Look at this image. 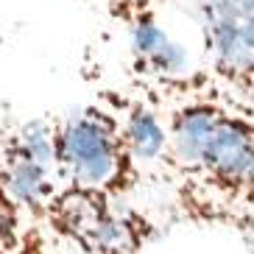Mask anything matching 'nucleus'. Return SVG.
<instances>
[{"label":"nucleus","instance_id":"4","mask_svg":"<svg viewBox=\"0 0 254 254\" xmlns=\"http://www.w3.org/2000/svg\"><path fill=\"white\" fill-rule=\"evenodd\" d=\"M204 70L218 90L254 109V0H195Z\"/></svg>","mask_w":254,"mask_h":254},{"label":"nucleus","instance_id":"2","mask_svg":"<svg viewBox=\"0 0 254 254\" xmlns=\"http://www.w3.org/2000/svg\"><path fill=\"white\" fill-rule=\"evenodd\" d=\"M53 142L62 187L109 198H131L142 187L118 115L101 101L53 118Z\"/></svg>","mask_w":254,"mask_h":254},{"label":"nucleus","instance_id":"9","mask_svg":"<svg viewBox=\"0 0 254 254\" xmlns=\"http://www.w3.org/2000/svg\"><path fill=\"white\" fill-rule=\"evenodd\" d=\"M6 134H8V131H6V126H3V112H0V140H3Z\"/></svg>","mask_w":254,"mask_h":254},{"label":"nucleus","instance_id":"5","mask_svg":"<svg viewBox=\"0 0 254 254\" xmlns=\"http://www.w3.org/2000/svg\"><path fill=\"white\" fill-rule=\"evenodd\" d=\"M0 185L23 207L31 224H42L51 201L62 190L53 118L8 128V134L0 140Z\"/></svg>","mask_w":254,"mask_h":254},{"label":"nucleus","instance_id":"6","mask_svg":"<svg viewBox=\"0 0 254 254\" xmlns=\"http://www.w3.org/2000/svg\"><path fill=\"white\" fill-rule=\"evenodd\" d=\"M98 101L118 115L123 140L134 157L137 171L142 173V182H157L168 157V128H165L162 112L134 87L101 90Z\"/></svg>","mask_w":254,"mask_h":254},{"label":"nucleus","instance_id":"3","mask_svg":"<svg viewBox=\"0 0 254 254\" xmlns=\"http://www.w3.org/2000/svg\"><path fill=\"white\" fill-rule=\"evenodd\" d=\"M39 229L70 254H140L157 238V224L128 198L62 187Z\"/></svg>","mask_w":254,"mask_h":254},{"label":"nucleus","instance_id":"8","mask_svg":"<svg viewBox=\"0 0 254 254\" xmlns=\"http://www.w3.org/2000/svg\"><path fill=\"white\" fill-rule=\"evenodd\" d=\"M165 0H109L106 8H109V17L115 23H123L126 28L142 23V20H151L157 17V8L162 6Z\"/></svg>","mask_w":254,"mask_h":254},{"label":"nucleus","instance_id":"1","mask_svg":"<svg viewBox=\"0 0 254 254\" xmlns=\"http://www.w3.org/2000/svg\"><path fill=\"white\" fill-rule=\"evenodd\" d=\"M162 112L168 157L159 185L171 212L198 229L238 235L254 252V109L204 73L131 84Z\"/></svg>","mask_w":254,"mask_h":254},{"label":"nucleus","instance_id":"7","mask_svg":"<svg viewBox=\"0 0 254 254\" xmlns=\"http://www.w3.org/2000/svg\"><path fill=\"white\" fill-rule=\"evenodd\" d=\"M34 235V224L23 207L0 185V254H25Z\"/></svg>","mask_w":254,"mask_h":254}]
</instances>
